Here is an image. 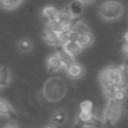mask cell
<instances>
[{
    "label": "cell",
    "instance_id": "1",
    "mask_svg": "<svg viewBox=\"0 0 128 128\" xmlns=\"http://www.w3.org/2000/svg\"><path fill=\"white\" fill-rule=\"evenodd\" d=\"M66 93L65 82L61 78H50L45 82L43 94L50 102H56L62 99Z\"/></svg>",
    "mask_w": 128,
    "mask_h": 128
},
{
    "label": "cell",
    "instance_id": "2",
    "mask_svg": "<svg viewBox=\"0 0 128 128\" xmlns=\"http://www.w3.org/2000/svg\"><path fill=\"white\" fill-rule=\"evenodd\" d=\"M99 15L107 21H113L119 19L124 13V7L122 3L114 0H108L100 4L98 8Z\"/></svg>",
    "mask_w": 128,
    "mask_h": 128
},
{
    "label": "cell",
    "instance_id": "3",
    "mask_svg": "<svg viewBox=\"0 0 128 128\" xmlns=\"http://www.w3.org/2000/svg\"><path fill=\"white\" fill-rule=\"evenodd\" d=\"M121 111H122L121 103L117 102L114 99H109L106 109H105V112H104L103 125H106V126L114 125L120 118Z\"/></svg>",
    "mask_w": 128,
    "mask_h": 128
},
{
    "label": "cell",
    "instance_id": "4",
    "mask_svg": "<svg viewBox=\"0 0 128 128\" xmlns=\"http://www.w3.org/2000/svg\"><path fill=\"white\" fill-rule=\"evenodd\" d=\"M103 126V121L96 117L94 114L81 112L78 114V117L75 121L74 128H89V127H95L100 128Z\"/></svg>",
    "mask_w": 128,
    "mask_h": 128
},
{
    "label": "cell",
    "instance_id": "5",
    "mask_svg": "<svg viewBox=\"0 0 128 128\" xmlns=\"http://www.w3.org/2000/svg\"><path fill=\"white\" fill-rule=\"evenodd\" d=\"M65 71H66V74L69 78L71 79H79L81 78L84 73H85V68L82 64L80 63H77V62H73L71 63L70 65L66 66L65 67Z\"/></svg>",
    "mask_w": 128,
    "mask_h": 128
},
{
    "label": "cell",
    "instance_id": "6",
    "mask_svg": "<svg viewBox=\"0 0 128 128\" xmlns=\"http://www.w3.org/2000/svg\"><path fill=\"white\" fill-rule=\"evenodd\" d=\"M115 67H116V66H109V67L103 69V70L100 72V74H99V81H100V84L102 85V87L112 84ZM112 85H113V84H112Z\"/></svg>",
    "mask_w": 128,
    "mask_h": 128
},
{
    "label": "cell",
    "instance_id": "7",
    "mask_svg": "<svg viewBox=\"0 0 128 128\" xmlns=\"http://www.w3.org/2000/svg\"><path fill=\"white\" fill-rule=\"evenodd\" d=\"M46 65H47V69L49 72H56L59 71L60 69L63 68V64L58 56V54H52L47 58L46 61Z\"/></svg>",
    "mask_w": 128,
    "mask_h": 128
},
{
    "label": "cell",
    "instance_id": "8",
    "mask_svg": "<svg viewBox=\"0 0 128 128\" xmlns=\"http://www.w3.org/2000/svg\"><path fill=\"white\" fill-rule=\"evenodd\" d=\"M0 114L4 115V116H7V117H9L13 120L17 119L16 112L13 110V108L10 106V104L2 98H0Z\"/></svg>",
    "mask_w": 128,
    "mask_h": 128
},
{
    "label": "cell",
    "instance_id": "9",
    "mask_svg": "<svg viewBox=\"0 0 128 128\" xmlns=\"http://www.w3.org/2000/svg\"><path fill=\"white\" fill-rule=\"evenodd\" d=\"M93 41H94V36L90 31L80 34L78 39H77V43H78V45L80 46L81 49L88 48L93 43Z\"/></svg>",
    "mask_w": 128,
    "mask_h": 128
},
{
    "label": "cell",
    "instance_id": "10",
    "mask_svg": "<svg viewBox=\"0 0 128 128\" xmlns=\"http://www.w3.org/2000/svg\"><path fill=\"white\" fill-rule=\"evenodd\" d=\"M63 48V50H65L68 54H70L71 56H76V55H78L80 52H81V48H80V46L78 45V43L77 42H72V41H68L64 46H62Z\"/></svg>",
    "mask_w": 128,
    "mask_h": 128
},
{
    "label": "cell",
    "instance_id": "11",
    "mask_svg": "<svg viewBox=\"0 0 128 128\" xmlns=\"http://www.w3.org/2000/svg\"><path fill=\"white\" fill-rule=\"evenodd\" d=\"M43 40L46 44L49 45H58V32L47 31L45 30L43 33Z\"/></svg>",
    "mask_w": 128,
    "mask_h": 128
},
{
    "label": "cell",
    "instance_id": "12",
    "mask_svg": "<svg viewBox=\"0 0 128 128\" xmlns=\"http://www.w3.org/2000/svg\"><path fill=\"white\" fill-rule=\"evenodd\" d=\"M57 14L58 10H56L53 6H46L42 10V15L47 21H55L57 19Z\"/></svg>",
    "mask_w": 128,
    "mask_h": 128
},
{
    "label": "cell",
    "instance_id": "13",
    "mask_svg": "<svg viewBox=\"0 0 128 128\" xmlns=\"http://www.w3.org/2000/svg\"><path fill=\"white\" fill-rule=\"evenodd\" d=\"M73 18H74V17L72 16V14H71V12L69 11L68 7H66V8H63V9H61L60 11H58L57 19H56V20H57L59 23L63 24V23H66V22L71 21Z\"/></svg>",
    "mask_w": 128,
    "mask_h": 128
},
{
    "label": "cell",
    "instance_id": "14",
    "mask_svg": "<svg viewBox=\"0 0 128 128\" xmlns=\"http://www.w3.org/2000/svg\"><path fill=\"white\" fill-rule=\"evenodd\" d=\"M68 9H69V11L71 12L72 16H73L74 18H76V17H78V16L82 13V11H83V4H82L80 1H78V0H73V1L69 4Z\"/></svg>",
    "mask_w": 128,
    "mask_h": 128
},
{
    "label": "cell",
    "instance_id": "15",
    "mask_svg": "<svg viewBox=\"0 0 128 128\" xmlns=\"http://www.w3.org/2000/svg\"><path fill=\"white\" fill-rule=\"evenodd\" d=\"M57 54H58V56H59V58H60V60H61V62H62V64H63V67H64V68L74 62V57L71 56L70 54H68V53H67L65 50H63V49H60Z\"/></svg>",
    "mask_w": 128,
    "mask_h": 128
},
{
    "label": "cell",
    "instance_id": "16",
    "mask_svg": "<svg viewBox=\"0 0 128 128\" xmlns=\"http://www.w3.org/2000/svg\"><path fill=\"white\" fill-rule=\"evenodd\" d=\"M10 81V71L6 67L0 68V88L5 87Z\"/></svg>",
    "mask_w": 128,
    "mask_h": 128
},
{
    "label": "cell",
    "instance_id": "17",
    "mask_svg": "<svg viewBox=\"0 0 128 128\" xmlns=\"http://www.w3.org/2000/svg\"><path fill=\"white\" fill-rule=\"evenodd\" d=\"M79 108H80L81 112H86V113H90V114H94V111H95V105L90 100L82 101L79 105Z\"/></svg>",
    "mask_w": 128,
    "mask_h": 128
},
{
    "label": "cell",
    "instance_id": "18",
    "mask_svg": "<svg viewBox=\"0 0 128 128\" xmlns=\"http://www.w3.org/2000/svg\"><path fill=\"white\" fill-rule=\"evenodd\" d=\"M66 113L64 111H57L55 113H53L51 115V121L54 123V124H63L65 121H66Z\"/></svg>",
    "mask_w": 128,
    "mask_h": 128
},
{
    "label": "cell",
    "instance_id": "19",
    "mask_svg": "<svg viewBox=\"0 0 128 128\" xmlns=\"http://www.w3.org/2000/svg\"><path fill=\"white\" fill-rule=\"evenodd\" d=\"M21 2L22 0H0V6L3 9L11 10V9L16 8Z\"/></svg>",
    "mask_w": 128,
    "mask_h": 128
},
{
    "label": "cell",
    "instance_id": "20",
    "mask_svg": "<svg viewBox=\"0 0 128 128\" xmlns=\"http://www.w3.org/2000/svg\"><path fill=\"white\" fill-rule=\"evenodd\" d=\"M126 97H127V93H126V90L124 88H116V91H115L114 97H113L114 100L121 103V102H124L126 100Z\"/></svg>",
    "mask_w": 128,
    "mask_h": 128
},
{
    "label": "cell",
    "instance_id": "21",
    "mask_svg": "<svg viewBox=\"0 0 128 128\" xmlns=\"http://www.w3.org/2000/svg\"><path fill=\"white\" fill-rule=\"evenodd\" d=\"M72 30L75 31V32H77L79 35L82 34V33H85V32L90 31L89 28H88V26H87L84 22H82V21H78V22H76V23L73 25Z\"/></svg>",
    "mask_w": 128,
    "mask_h": 128
},
{
    "label": "cell",
    "instance_id": "22",
    "mask_svg": "<svg viewBox=\"0 0 128 128\" xmlns=\"http://www.w3.org/2000/svg\"><path fill=\"white\" fill-rule=\"evenodd\" d=\"M60 29H61V23H59L57 20H55V21H47V24L45 26V30H47V31L60 32Z\"/></svg>",
    "mask_w": 128,
    "mask_h": 128
},
{
    "label": "cell",
    "instance_id": "23",
    "mask_svg": "<svg viewBox=\"0 0 128 128\" xmlns=\"http://www.w3.org/2000/svg\"><path fill=\"white\" fill-rule=\"evenodd\" d=\"M18 47L21 51H24V52H27V51H30L31 48H32V42L29 40V39H21L19 42H18Z\"/></svg>",
    "mask_w": 128,
    "mask_h": 128
},
{
    "label": "cell",
    "instance_id": "24",
    "mask_svg": "<svg viewBox=\"0 0 128 128\" xmlns=\"http://www.w3.org/2000/svg\"><path fill=\"white\" fill-rule=\"evenodd\" d=\"M115 91H116V87H115L114 85H112V84H110V85H107V86H104V87H103L104 95H105L108 99H113Z\"/></svg>",
    "mask_w": 128,
    "mask_h": 128
},
{
    "label": "cell",
    "instance_id": "25",
    "mask_svg": "<svg viewBox=\"0 0 128 128\" xmlns=\"http://www.w3.org/2000/svg\"><path fill=\"white\" fill-rule=\"evenodd\" d=\"M69 41L68 33L66 32H58V45L64 46Z\"/></svg>",
    "mask_w": 128,
    "mask_h": 128
},
{
    "label": "cell",
    "instance_id": "26",
    "mask_svg": "<svg viewBox=\"0 0 128 128\" xmlns=\"http://www.w3.org/2000/svg\"><path fill=\"white\" fill-rule=\"evenodd\" d=\"M73 20H74V18H73L71 21H69V22H66V23L61 24V29H60V32H66V33H69V32L72 30L73 25L75 24Z\"/></svg>",
    "mask_w": 128,
    "mask_h": 128
},
{
    "label": "cell",
    "instance_id": "27",
    "mask_svg": "<svg viewBox=\"0 0 128 128\" xmlns=\"http://www.w3.org/2000/svg\"><path fill=\"white\" fill-rule=\"evenodd\" d=\"M68 37H69V41H72V42H77V39L79 37V34L73 30H71L69 33H68Z\"/></svg>",
    "mask_w": 128,
    "mask_h": 128
},
{
    "label": "cell",
    "instance_id": "28",
    "mask_svg": "<svg viewBox=\"0 0 128 128\" xmlns=\"http://www.w3.org/2000/svg\"><path fill=\"white\" fill-rule=\"evenodd\" d=\"M3 128H19L17 125H15V124H11V123H9V124H6Z\"/></svg>",
    "mask_w": 128,
    "mask_h": 128
},
{
    "label": "cell",
    "instance_id": "29",
    "mask_svg": "<svg viewBox=\"0 0 128 128\" xmlns=\"http://www.w3.org/2000/svg\"><path fill=\"white\" fill-rule=\"evenodd\" d=\"M122 50H123V53L125 54V56H127V42H124L123 47H122Z\"/></svg>",
    "mask_w": 128,
    "mask_h": 128
},
{
    "label": "cell",
    "instance_id": "30",
    "mask_svg": "<svg viewBox=\"0 0 128 128\" xmlns=\"http://www.w3.org/2000/svg\"><path fill=\"white\" fill-rule=\"evenodd\" d=\"M78 1H80L82 4H88V3H92V2H94L95 0H78Z\"/></svg>",
    "mask_w": 128,
    "mask_h": 128
},
{
    "label": "cell",
    "instance_id": "31",
    "mask_svg": "<svg viewBox=\"0 0 128 128\" xmlns=\"http://www.w3.org/2000/svg\"><path fill=\"white\" fill-rule=\"evenodd\" d=\"M46 128H54V127H53V126H47Z\"/></svg>",
    "mask_w": 128,
    "mask_h": 128
},
{
    "label": "cell",
    "instance_id": "32",
    "mask_svg": "<svg viewBox=\"0 0 128 128\" xmlns=\"http://www.w3.org/2000/svg\"><path fill=\"white\" fill-rule=\"evenodd\" d=\"M19 128H25V127H19Z\"/></svg>",
    "mask_w": 128,
    "mask_h": 128
}]
</instances>
